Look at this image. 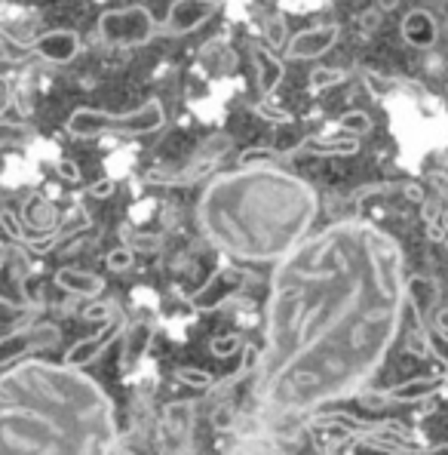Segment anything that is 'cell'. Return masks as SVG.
<instances>
[{
  "mask_svg": "<svg viewBox=\"0 0 448 455\" xmlns=\"http://www.w3.org/2000/svg\"><path fill=\"white\" fill-rule=\"evenodd\" d=\"M317 212L319 197L304 179L277 166H240L206 185L197 222L224 256L277 265L310 237Z\"/></svg>",
  "mask_w": 448,
  "mask_h": 455,
  "instance_id": "cell-3",
  "label": "cell"
},
{
  "mask_svg": "<svg viewBox=\"0 0 448 455\" xmlns=\"http://www.w3.org/2000/svg\"><path fill=\"white\" fill-rule=\"evenodd\" d=\"M123 237H126V246H130L132 252L138 250H157L160 246V237H153V234H132V228H123Z\"/></svg>",
  "mask_w": 448,
  "mask_h": 455,
  "instance_id": "cell-27",
  "label": "cell"
},
{
  "mask_svg": "<svg viewBox=\"0 0 448 455\" xmlns=\"http://www.w3.org/2000/svg\"><path fill=\"white\" fill-rule=\"evenodd\" d=\"M222 10V0H176L166 12V22L160 35L185 37L191 31H197L200 25L209 22L216 12Z\"/></svg>",
  "mask_w": 448,
  "mask_h": 455,
  "instance_id": "cell-8",
  "label": "cell"
},
{
  "mask_svg": "<svg viewBox=\"0 0 448 455\" xmlns=\"http://www.w3.org/2000/svg\"><path fill=\"white\" fill-rule=\"evenodd\" d=\"M399 35L414 50H430L439 40V22L430 10H409L399 25Z\"/></svg>",
  "mask_w": 448,
  "mask_h": 455,
  "instance_id": "cell-12",
  "label": "cell"
},
{
  "mask_svg": "<svg viewBox=\"0 0 448 455\" xmlns=\"http://www.w3.org/2000/svg\"><path fill=\"white\" fill-rule=\"evenodd\" d=\"M28 50L35 52L37 59L50 65H68L71 59L80 56L83 44H80V35L77 31H68V28H56V31H46V35L35 37L28 44Z\"/></svg>",
  "mask_w": 448,
  "mask_h": 455,
  "instance_id": "cell-11",
  "label": "cell"
},
{
  "mask_svg": "<svg viewBox=\"0 0 448 455\" xmlns=\"http://www.w3.org/2000/svg\"><path fill=\"white\" fill-rule=\"evenodd\" d=\"M279 157H283L279 148H246L240 154V166H271Z\"/></svg>",
  "mask_w": 448,
  "mask_h": 455,
  "instance_id": "cell-22",
  "label": "cell"
},
{
  "mask_svg": "<svg viewBox=\"0 0 448 455\" xmlns=\"http://www.w3.org/2000/svg\"><path fill=\"white\" fill-rule=\"evenodd\" d=\"M22 225H28V234L35 237H46L56 231V206L40 194H31L22 206Z\"/></svg>",
  "mask_w": 448,
  "mask_h": 455,
  "instance_id": "cell-13",
  "label": "cell"
},
{
  "mask_svg": "<svg viewBox=\"0 0 448 455\" xmlns=\"http://www.w3.org/2000/svg\"><path fill=\"white\" fill-rule=\"evenodd\" d=\"M114 403L92 376L52 360L0 372V455H114Z\"/></svg>",
  "mask_w": 448,
  "mask_h": 455,
  "instance_id": "cell-2",
  "label": "cell"
},
{
  "mask_svg": "<svg viewBox=\"0 0 448 455\" xmlns=\"http://www.w3.org/2000/svg\"><path fill=\"white\" fill-rule=\"evenodd\" d=\"M399 6V0H378V10L381 12H393Z\"/></svg>",
  "mask_w": 448,
  "mask_h": 455,
  "instance_id": "cell-33",
  "label": "cell"
},
{
  "mask_svg": "<svg viewBox=\"0 0 448 455\" xmlns=\"http://www.w3.org/2000/svg\"><path fill=\"white\" fill-rule=\"evenodd\" d=\"M166 124V111L160 99H148L136 111H96V108H77L71 111L65 130L75 139H96V136H145Z\"/></svg>",
  "mask_w": 448,
  "mask_h": 455,
  "instance_id": "cell-4",
  "label": "cell"
},
{
  "mask_svg": "<svg viewBox=\"0 0 448 455\" xmlns=\"http://www.w3.org/2000/svg\"><path fill=\"white\" fill-rule=\"evenodd\" d=\"M252 65H255V71H258V90H262L264 96H273V90L283 84V75H286L283 62H279L271 50H264V46H252Z\"/></svg>",
  "mask_w": 448,
  "mask_h": 455,
  "instance_id": "cell-15",
  "label": "cell"
},
{
  "mask_svg": "<svg viewBox=\"0 0 448 455\" xmlns=\"http://www.w3.org/2000/svg\"><path fill=\"white\" fill-rule=\"evenodd\" d=\"M240 347H243V339H240L237 332H231V336L212 339L209 351H212V357H231V354H237Z\"/></svg>",
  "mask_w": 448,
  "mask_h": 455,
  "instance_id": "cell-25",
  "label": "cell"
},
{
  "mask_svg": "<svg viewBox=\"0 0 448 455\" xmlns=\"http://www.w3.org/2000/svg\"><path fill=\"white\" fill-rule=\"evenodd\" d=\"M0 228H4V231L10 234L16 243H22L25 234H28V231H25V225H22V219H19L12 210H0Z\"/></svg>",
  "mask_w": 448,
  "mask_h": 455,
  "instance_id": "cell-26",
  "label": "cell"
},
{
  "mask_svg": "<svg viewBox=\"0 0 448 455\" xmlns=\"http://www.w3.org/2000/svg\"><path fill=\"white\" fill-rule=\"evenodd\" d=\"M126 332V317L120 314V307L111 302V314H108V320H105V326L96 332V336H90V339H80L77 345H71V351L65 354V360L62 363H68V366H75V370H83V366H90L92 360L98 357L102 351H108V347L117 341L120 336Z\"/></svg>",
  "mask_w": 448,
  "mask_h": 455,
  "instance_id": "cell-6",
  "label": "cell"
},
{
  "mask_svg": "<svg viewBox=\"0 0 448 455\" xmlns=\"http://www.w3.org/2000/svg\"><path fill=\"white\" fill-rule=\"evenodd\" d=\"M264 35H267V46L271 50H286V44H289V28H286L283 16H271L264 22Z\"/></svg>",
  "mask_w": 448,
  "mask_h": 455,
  "instance_id": "cell-19",
  "label": "cell"
},
{
  "mask_svg": "<svg viewBox=\"0 0 448 455\" xmlns=\"http://www.w3.org/2000/svg\"><path fill=\"white\" fill-rule=\"evenodd\" d=\"M233 455H273V450L267 443H258V440H249L240 450H233Z\"/></svg>",
  "mask_w": 448,
  "mask_h": 455,
  "instance_id": "cell-31",
  "label": "cell"
},
{
  "mask_svg": "<svg viewBox=\"0 0 448 455\" xmlns=\"http://www.w3.org/2000/svg\"><path fill=\"white\" fill-rule=\"evenodd\" d=\"M59 330L56 326H35V330H12L10 336L0 339V366H12L19 360H28L25 354L37 351V347L56 345Z\"/></svg>",
  "mask_w": 448,
  "mask_h": 455,
  "instance_id": "cell-9",
  "label": "cell"
},
{
  "mask_svg": "<svg viewBox=\"0 0 448 455\" xmlns=\"http://www.w3.org/2000/svg\"><path fill=\"white\" fill-rule=\"evenodd\" d=\"M338 130H344L350 139L365 136V132H372V117L365 111H347L338 117Z\"/></svg>",
  "mask_w": 448,
  "mask_h": 455,
  "instance_id": "cell-18",
  "label": "cell"
},
{
  "mask_svg": "<svg viewBox=\"0 0 448 455\" xmlns=\"http://www.w3.org/2000/svg\"><path fill=\"white\" fill-rule=\"evenodd\" d=\"M176 379H178V381H185V385H191V387H200V391H209V387L216 385L212 372L193 370V366H178V370H176Z\"/></svg>",
  "mask_w": 448,
  "mask_h": 455,
  "instance_id": "cell-21",
  "label": "cell"
},
{
  "mask_svg": "<svg viewBox=\"0 0 448 455\" xmlns=\"http://www.w3.org/2000/svg\"><path fill=\"white\" fill-rule=\"evenodd\" d=\"M246 280H249V277H246L240 267H233V265L218 267V271L212 274V277L191 296V305L197 307V311H212V307H222V305L231 302V299H237V292L246 286Z\"/></svg>",
  "mask_w": 448,
  "mask_h": 455,
  "instance_id": "cell-7",
  "label": "cell"
},
{
  "mask_svg": "<svg viewBox=\"0 0 448 455\" xmlns=\"http://www.w3.org/2000/svg\"><path fill=\"white\" fill-rule=\"evenodd\" d=\"M132 262H136V252H132L130 250V246H117V250H111L108 252V256H105V265H108L111 267V271H130V267H132Z\"/></svg>",
  "mask_w": 448,
  "mask_h": 455,
  "instance_id": "cell-23",
  "label": "cell"
},
{
  "mask_svg": "<svg viewBox=\"0 0 448 455\" xmlns=\"http://www.w3.org/2000/svg\"><path fill=\"white\" fill-rule=\"evenodd\" d=\"M359 151V142L357 139H304V142L292 145L286 151V157L292 154H317V157H338V154H357Z\"/></svg>",
  "mask_w": 448,
  "mask_h": 455,
  "instance_id": "cell-16",
  "label": "cell"
},
{
  "mask_svg": "<svg viewBox=\"0 0 448 455\" xmlns=\"http://www.w3.org/2000/svg\"><path fill=\"white\" fill-rule=\"evenodd\" d=\"M0 305H6V307H28L31 305V296L25 292V280L16 277L10 259L0 262Z\"/></svg>",
  "mask_w": 448,
  "mask_h": 455,
  "instance_id": "cell-17",
  "label": "cell"
},
{
  "mask_svg": "<svg viewBox=\"0 0 448 455\" xmlns=\"http://www.w3.org/2000/svg\"><path fill=\"white\" fill-rule=\"evenodd\" d=\"M252 111H255L262 120H267V124H277V126L292 124V114L277 108V105H271V102H255V105H252Z\"/></svg>",
  "mask_w": 448,
  "mask_h": 455,
  "instance_id": "cell-24",
  "label": "cell"
},
{
  "mask_svg": "<svg viewBox=\"0 0 448 455\" xmlns=\"http://www.w3.org/2000/svg\"><path fill=\"white\" fill-rule=\"evenodd\" d=\"M341 37L338 22H326L317 28H304L295 37H289L286 44V59H295V62H307V59H319L323 52H329Z\"/></svg>",
  "mask_w": 448,
  "mask_h": 455,
  "instance_id": "cell-10",
  "label": "cell"
},
{
  "mask_svg": "<svg viewBox=\"0 0 448 455\" xmlns=\"http://www.w3.org/2000/svg\"><path fill=\"white\" fill-rule=\"evenodd\" d=\"M56 286L71 296H80V299H96L98 292L105 290V280L96 277L90 271H80V267H59L56 271Z\"/></svg>",
  "mask_w": 448,
  "mask_h": 455,
  "instance_id": "cell-14",
  "label": "cell"
},
{
  "mask_svg": "<svg viewBox=\"0 0 448 455\" xmlns=\"http://www.w3.org/2000/svg\"><path fill=\"white\" fill-rule=\"evenodd\" d=\"M344 80H347V71H341V68H317L310 75V92H323V90H329V86L344 84Z\"/></svg>",
  "mask_w": 448,
  "mask_h": 455,
  "instance_id": "cell-20",
  "label": "cell"
},
{
  "mask_svg": "<svg viewBox=\"0 0 448 455\" xmlns=\"http://www.w3.org/2000/svg\"><path fill=\"white\" fill-rule=\"evenodd\" d=\"M365 84H369V90L374 92V96H381V92L387 90V80H381L378 75H372V71L365 75Z\"/></svg>",
  "mask_w": 448,
  "mask_h": 455,
  "instance_id": "cell-32",
  "label": "cell"
},
{
  "mask_svg": "<svg viewBox=\"0 0 448 455\" xmlns=\"http://www.w3.org/2000/svg\"><path fill=\"white\" fill-rule=\"evenodd\" d=\"M163 31V25L153 19L151 10L145 6H126V10H108L98 16L96 37L98 44L114 46V50H136L148 46L153 37Z\"/></svg>",
  "mask_w": 448,
  "mask_h": 455,
  "instance_id": "cell-5",
  "label": "cell"
},
{
  "mask_svg": "<svg viewBox=\"0 0 448 455\" xmlns=\"http://www.w3.org/2000/svg\"><path fill=\"white\" fill-rule=\"evenodd\" d=\"M56 172H59V179H65V182H80V166L75 164V160H68V157H59L56 160Z\"/></svg>",
  "mask_w": 448,
  "mask_h": 455,
  "instance_id": "cell-28",
  "label": "cell"
},
{
  "mask_svg": "<svg viewBox=\"0 0 448 455\" xmlns=\"http://www.w3.org/2000/svg\"><path fill=\"white\" fill-rule=\"evenodd\" d=\"M114 188H117V182H114V179H98V182H92L90 188H86V197L105 200V197H111Z\"/></svg>",
  "mask_w": 448,
  "mask_h": 455,
  "instance_id": "cell-29",
  "label": "cell"
},
{
  "mask_svg": "<svg viewBox=\"0 0 448 455\" xmlns=\"http://www.w3.org/2000/svg\"><path fill=\"white\" fill-rule=\"evenodd\" d=\"M403 246L365 219H341L273 265L255 397L277 419L359 394L399 336Z\"/></svg>",
  "mask_w": 448,
  "mask_h": 455,
  "instance_id": "cell-1",
  "label": "cell"
},
{
  "mask_svg": "<svg viewBox=\"0 0 448 455\" xmlns=\"http://www.w3.org/2000/svg\"><path fill=\"white\" fill-rule=\"evenodd\" d=\"M378 25H381V10H378V6H372V10H365V12H359V28H363L365 35L378 31Z\"/></svg>",
  "mask_w": 448,
  "mask_h": 455,
  "instance_id": "cell-30",
  "label": "cell"
}]
</instances>
